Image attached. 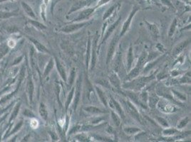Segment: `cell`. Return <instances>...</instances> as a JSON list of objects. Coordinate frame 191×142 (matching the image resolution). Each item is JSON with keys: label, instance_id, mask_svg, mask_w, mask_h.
Returning a JSON list of instances; mask_svg holds the SVG:
<instances>
[{"label": "cell", "instance_id": "ac0fdd59", "mask_svg": "<svg viewBox=\"0 0 191 142\" xmlns=\"http://www.w3.org/2000/svg\"><path fill=\"white\" fill-rule=\"evenodd\" d=\"M133 60H134V56L133 47H132L131 44H130L126 56V71L128 72L132 68V65H133Z\"/></svg>", "mask_w": 191, "mask_h": 142}, {"label": "cell", "instance_id": "74e56055", "mask_svg": "<svg viewBox=\"0 0 191 142\" xmlns=\"http://www.w3.org/2000/svg\"><path fill=\"white\" fill-rule=\"evenodd\" d=\"M75 139H77V141H90V138L88 137L87 135L84 134V133H81V134H78L75 136Z\"/></svg>", "mask_w": 191, "mask_h": 142}, {"label": "cell", "instance_id": "52a82bcc", "mask_svg": "<svg viewBox=\"0 0 191 142\" xmlns=\"http://www.w3.org/2000/svg\"><path fill=\"white\" fill-rule=\"evenodd\" d=\"M98 37L96 36L94 40L92 42V49H91V58H90V71L94 69L97 60L98 51Z\"/></svg>", "mask_w": 191, "mask_h": 142}, {"label": "cell", "instance_id": "f907efd6", "mask_svg": "<svg viewBox=\"0 0 191 142\" xmlns=\"http://www.w3.org/2000/svg\"><path fill=\"white\" fill-rule=\"evenodd\" d=\"M7 45L9 47L14 48L15 46V45H16V43H15V41L13 40V39H10V40L8 41Z\"/></svg>", "mask_w": 191, "mask_h": 142}, {"label": "cell", "instance_id": "44dd1931", "mask_svg": "<svg viewBox=\"0 0 191 142\" xmlns=\"http://www.w3.org/2000/svg\"><path fill=\"white\" fill-rule=\"evenodd\" d=\"M190 42V40L188 39V40L183 41L181 42L178 44H177L174 47V49L173 50V56H178L180 53H181L182 51H183L184 49L187 47V46L189 44V43Z\"/></svg>", "mask_w": 191, "mask_h": 142}, {"label": "cell", "instance_id": "1f68e13d", "mask_svg": "<svg viewBox=\"0 0 191 142\" xmlns=\"http://www.w3.org/2000/svg\"><path fill=\"white\" fill-rule=\"evenodd\" d=\"M138 95H139L140 102H142L143 104H144L145 106H146L148 107V92L146 90H143L140 93H138Z\"/></svg>", "mask_w": 191, "mask_h": 142}, {"label": "cell", "instance_id": "d6a6232c", "mask_svg": "<svg viewBox=\"0 0 191 142\" xmlns=\"http://www.w3.org/2000/svg\"><path fill=\"white\" fill-rule=\"evenodd\" d=\"M190 117H185L183 118V119H181V120H180L178 124H177V126H176V129H178L181 130L182 129H183L184 127H185L186 125L189 123L190 122Z\"/></svg>", "mask_w": 191, "mask_h": 142}, {"label": "cell", "instance_id": "f6af8a7d", "mask_svg": "<svg viewBox=\"0 0 191 142\" xmlns=\"http://www.w3.org/2000/svg\"><path fill=\"white\" fill-rule=\"evenodd\" d=\"M110 1H111V0H99V1L98 2L96 6H95V8L96 9L98 7H100V6H101L104 5V4H107L108 2H109Z\"/></svg>", "mask_w": 191, "mask_h": 142}, {"label": "cell", "instance_id": "ffe728a7", "mask_svg": "<svg viewBox=\"0 0 191 142\" xmlns=\"http://www.w3.org/2000/svg\"><path fill=\"white\" fill-rule=\"evenodd\" d=\"M95 89H96V92L98 97H99V98L100 101H101V103L103 104L106 108H107L108 106V102L107 97H106V93H104V91L103 90V89H102L101 87L99 86H95Z\"/></svg>", "mask_w": 191, "mask_h": 142}, {"label": "cell", "instance_id": "9c48e42d", "mask_svg": "<svg viewBox=\"0 0 191 142\" xmlns=\"http://www.w3.org/2000/svg\"><path fill=\"white\" fill-rule=\"evenodd\" d=\"M81 77L82 75H80L79 78L77 80V84H76L75 87V92H74V96H73V110H77L78 104L81 99Z\"/></svg>", "mask_w": 191, "mask_h": 142}, {"label": "cell", "instance_id": "9a60e30c", "mask_svg": "<svg viewBox=\"0 0 191 142\" xmlns=\"http://www.w3.org/2000/svg\"><path fill=\"white\" fill-rule=\"evenodd\" d=\"M143 67H144V65L138 62L137 64H136V66L134 67L133 69H131L129 72H128V75H126L125 80H126V81H130V80L137 78L138 76L140 75V73H141L142 70L143 69Z\"/></svg>", "mask_w": 191, "mask_h": 142}, {"label": "cell", "instance_id": "ee69618b", "mask_svg": "<svg viewBox=\"0 0 191 142\" xmlns=\"http://www.w3.org/2000/svg\"><path fill=\"white\" fill-rule=\"evenodd\" d=\"M28 88H29V97L30 100H32V97H33V92H34V85L32 82L30 80L29 82V85H28Z\"/></svg>", "mask_w": 191, "mask_h": 142}, {"label": "cell", "instance_id": "836d02e7", "mask_svg": "<svg viewBox=\"0 0 191 142\" xmlns=\"http://www.w3.org/2000/svg\"><path fill=\"white\" fill-rule=\"evenodd\" d=\"M76 79V70L74 67H73L71 69V71L70 72V75H69V78L68 80V82H67V85H68V87L69 88H71L72 87V85L73 84V82L75 81Z\"/></svg>", "mask_w": 191, "mask_h": 142}, {"label": "cell", "instance_id": "cb8c5ba5", "mask_svg": "<svg viewBox=\"0 0 191 142\" xmlns=\"http://www.w3.org/2000/svg\"><path fill=\"white\" fill-rule=\"evenodd\" d=\"M55 63L56 67H57L58 72L59 73V75L61 76V78H62V80H64L65 82H67V76H66V70H65L64 67L63 66V65L61 63V62L58 60V59L55 57Z\"/></svg>", "mask_w": 191, "mask_h": 142}, {"label": "cell", "instance_id": "6f0895ef", "mask_svg": "<svg viewBox=\"0 0 191 142\" xmlns=\"http://www.w3.org/2000/svg\"><path fill=\"white\" fill-rule=\"evenodd\" d=\"M183 1H185V2H186V1H187V0H183Z\"/></svg>", "mask_w": 191, "mask_h": 142}, {"label": "cell", "instance_id": "6da1fadb", "mask_svg": "<svg viewBox=\"0 0 191 142\" xmlns=\"http://www.w3.org/2000/svg\"><path fill=\"white\" fill-rule=\"evenodd\" d=\"M155 79V75H151L150 76H140L134 78V79L127 81L122 85L123 88L125 89H130L138 92L144 88L145 85L148 84L150 82L153 81V80Z\"/></svg>", "mask_w": 191, "mask_h": 142}, {"label": "cell", "instance_id": "7bdbcfd3", "mask_svg": "<svg viewBox=\"0 0 191 142\" xmlns=\"http://www.w3.org/2000/svg\"><path fill=\"white\" fill-rule=\"evenodd\" d=\"M97 83H99V85H102V86L104 87H106V88L109 89L110 87V84L109 83V82L107 81L106 80H99V81H98Z\"/></svg>", "mask_w": 191, "mask_h": 142}, {"label": "cell", "instance_id": "d4e9b609", "mask_svg": "<svg viewBox=\"0 0 191 142\" xmlns=\"http://www.w3.org/2000/svg\"><path fill=\"white\" fill-rule=\"evenodd\" d=\"M74 92H75V87H72L70 92H69V93L68 94V95H67L66 102H65V111H66V112L68 111L69 106H70L71 103L73 101V96H74Z\"/></svg>", "mask_w": 191, "mask_h": 142}, {"label": "cell", "instance_id": "5b68a950", "mask_svg": "<svg viewBox=\"0 0 191 142\" xmlns=\"http://www.w3.org/2000/svg\"><path fill=\"white\" fill-rule=\"evenodd\" d=\"M139 9H140L139 7L137 6H134L133 9H132L131 12L129 14V16L128 17V19L124 21V23L123 24L122 28H121L120 34H118L119 38H121V37H123L125 34H126V32L129 29L130 26L131 24V22L132 21H133L134 16H135L136 14L139 11Z\"/></svg>", "mask_w": 191, "mask_h": 142}, {"label": "cell", "instance_id": "f5cc1de1", "mask_svg": "<svg viewBox=\"0 0 191 142\" xmlns=\"http://www.w3.org/2000/svg\"><path fill=\"white\" fill-rule=\"evenodd\" d=\"M24 114L26 116H27V117H33V113L29 110H26L25 112H24Z\"/></svg>", "mask_w": 191, "mask_h": 142}, {"label": "cell", "instance_id": "8d00e7d4", "mask_svg": "<svg viewBox=\"0 0 191 142\" xmlns=\"http://www.w3.org/2000/svg\"><path fill=\"white\" fill-rule=\"evenodd\" d=\"M155 119H156V122H158V124H159L160 125L163 126V128H167L170 126V124H169L168 122L167 121L166 119H164V118L156 116Z\"/></svg>", "mask_w": 191, "mask_h": 142}, {"label": "cell", "instance_id": "7dc6e473", "mask_svg": "<svg viewBox=\"0 0 191 142\" xmlns=\"http://www.w3.org/2000/svg\"><path fill=\"white\" fill-rule=\"evenodd\" d=\"M32 24H33L35 26V27H38L39 28H40V29H44V28H47L46 27H45V26L42 24L37 22V21H32Z\"/></svg>", "mask_w": 191, "mask_h": 142}, {"label": "cell", "instance_id": "7c38bea8", "mask_svg": "<svg viewBox=\"0 0 191 142\" xmlns=\"http://www.w3.org/2000/svg\"><path fill=\"white\" fill-rule=\"evenodd\" d=\"M94 2V0H77V2H75L73 4V5L71 6L70 8V10L69 11L68 14L70 15L72 13L79 11L81 9H84L85 7H87L89 5L92 4V2Z\"/></svg>", "mask_w": 191, "mask_h": 142}, {"label": "cell", "instance_id": "680465c9", "mask_svg": "<svg viewBox=\"0 0 191 142\" xmlns=\"http://www.w3.org/2000/svg\"><path fill=\"white\" fill-rule=\"evenodd\" d=\"M147 1H150V0H147Z\"/></svg>", "mask_w": 191, "mask_h": 142}, {"label": "cell", "instance_id": "2e32d148", "mask_svg": "<svg viewBox=\"0 0 191 142\" xmlns=\"http://www.w3.org/2000/svg\"><path fill=\"white\" fill-rule=\"evenodd\" d=\"M121 63H122V50L121 49V46H119L114 62V71L115 73H118L119 70L121 68Z\"/></svg>", "mask_w": 191, "mask_h": 142}, {"label": "cell", "instance_id": "f546056e", "mask_svg": "<svg viewBox=\"0 0 191 142\" xmlns=\"http://www.w3.org/2000/svg\"><path fill=\"white\" fill-rule=\"evenodd\" d=\"M110 115H111V119L114 122V123L116 126H119L121 124V118L118 114L114 112V110H110Z\"/></svg>", "mask_w": 191, "mask_h": 142}, {"label": "cell", "instance_id": "4fadbf2b", "mask_svg": "<svg viewBox=\"0 0 191 142\" xmlns=\"http://www.w3.org/2000/svg\"><path fill=\"white\" fill-rule=\"evenodd\" d=\"M96 8H92V7H88L86 9H84L81 12L78 14V16L72 21V22H80V21H84V20H87L89 19V17L94 14L95 12Z\"/></svg>", "mask_w": 191, "mask_h": 142}, {"label": "cell", "instance_id": "b9f144b4", "mask_svg": "<svg viewBox=\"0 0 191 142\" xmlns=\"http://www.w3.org/2000/svg\"><path fill=\"white\" fill-rule=\"evenodd\" d=\"M81 125H77V126H73V127H72L70 130H69L68 134L72 135V134H77V133L81 132Z\"/></svg>", "mask_w": 191, "mask_h": 142}, {"label": "cell", "instance_id": "e0dca14e", "mask_svg": "<svg viewBox=\"0 0 191 142\" xmlns=\"http://www.w3.org/2000/svg\"><path fill=\"white\" fill-rule=\"evenodd\" d=\"M109 83L112 85L113 87H115L118 90H121V80L119 78L118 74L116 73H114L110 74L109 75Z\"/></svg>", "mask_w": 191, "mask_h": 142}, {"label": "cell", "instance_id": "c3c4849f", "mask_svg": "<svg viewBox=\"0 0 191 142\" xmlns=\"http://www.w3.org/2000/svg\"><path fill=\"white\" fill-rule=\"evenodd\" d=\"M25 10H26V12H27L28 14L30 15V16H32V17H35V16H34V12H32V10L31 9V8L29 7V6H27V5H25Z\"/></svg>", "mask_w": 191, "mask_h": 142}, {"label": "cell", "instance_id": "30bf717a", "mask_svg": "<svg viewBox=\"0 0 191 142\" xmlns=\"http://www.w3.org/2000/svg\"><path fill=\"white\" fill-rule=\"evenodd\" d=\"M125 105H126L128 112H129V115L131 116V117L133 118L136 121L139 122L140 124H142V120L141 118H140V114L138 112L137 108L136 107L135 104H134L131 100H126V102H125Z\"/></svg>", "mask_w": 191, "mask_h": 142}, {"label": "cell", "instance_id": "f35d334b", "mask_svg": "<svg viewBox=\"0 0 191 142\" xmlns=\"http://www.w3.org/2000/svg\"><path fill=\"white\" fill-rule=\"evenodd\" d=\"M39 113H40V115L42 116V117L43 118V119H44V120L47 119L48 112H47V110L46 109V107L44 106V104H41L40 107H39Z\"/></svg>", "mask_w": 191, "mask_h": 142}, {"label": "cell", "instance_id": "d590c367", "mask_svg": "<svg viewBox=\"0 0 191 142\" xmlns=\"http://www.w3.org/2000/svg\"><path fill=\"white\" fill-rule=\"evenodd\" d=\"M178 82L181 84H190V72H188L181 78H179Z\"/></svg>", "mask_w": 191, "mask_h": 142}, {"label": "cell", "instance_id": "7402d4cb", "mask_svg": "<svg viewBox=\"0 0 191 142\" xmlns=\"http://www.w3.org/2000/svg\"><path fill=\"white\" fill-rule=\"evenodd\" d=\"M84 110L85 112L92 114V115H101V114H106L108 113L109 112L106 110H103L101 109H100L99 107L96 106H86L84 107Z\"/></svg>", "mask_w": 191, "mask_h": 142}, {"label": "cell", "instance_id": "3957f363", "mask_svg": "<svg viewBox=\"0 0 191 142\" xmlns=\"http://www.w3.org/2000/svg\"><path fill=\"white\" fill-rule=\"evenodd\" d=\"M93 22L92 21H82V22H72V24H70L64 26L62 28H61L60 31L64 33V34H72L77 31L81 29V28L85 27L86 26L90 25Z\"/></svg>", "mask_w": 191, "mask_h": 142}, {"label": "cell", "instance_id": "5bb4252c", "mask_svg": "<svg viewBox=\"0 0 191 142\" xmlns=\"http://www.w3.org/2000/svg\"><path fill=\"white\" fill-rule=\"evenodd\" d=\"M108 104H109L110 107L113 110L116 111V113L120 116L121 119H125V115L124 110H123L121 104L119 103L116 100H115L112 96H110V100L109 102H108Z\"/></svg>", "mask_w": 191, "mask_h": 142}, {"label": "cell", "instance_id": "f1b7e54d", "mask_svg": "<svg viewBox=\"0 0 191 142\" xmlns=\"http://www.w3.org/2000/svg\"><path fill=\"white\" fill-rule=\"evenodd\" d=\"M123 132L128 135H136L138 133L141 132L142 130L136 126H127V127L123 128Z\"/></svg>", "mask_w": 191, "mask_h": 142}, {"label": "cell", "instance_id": "9f6ffc18", "mask_svg": "<svg viewBox=\"0 0 191 142\" xmlns=\"http://www.w3.org/2000/svg\"><path fill=\"white\" fill-rule=\"evenodd\" d=\"M136 1L137 2L138 4H144V2H145V0H136Z\"/></svg>", "mask_w": 191, "mask_h": 142}, {"label": "cell", "instance_id": "d6986e66", "mask_svg": "<svg viewBox=\"0 0 191 142\" xmlns=\"http://www.w3.org/2000/svg\"><path fill=\"white\" fill-rule=\"evenodd\" d=\"M145 23L146 24V27L149 31L150 34H151V36L155 38H158L160 36V31L157 25L155 24L148 22L146 20H145Z\"/></svg>", "mask_w": 191, "mask_h": 142}, {"label": "cell", "instance_id": "bcb514c9", "mask_svg": "<svg viewBox=\"0 0 191 142\" xmlns=\"http://www.w3.org/2000/svg\"><path fill=\"white\" fill-rule=\"evenodd\" d=\"M30 125L33 129H36L39 125L38 121L36 119H32L31 122H30Z\"/></svg>", "mask_w": 191, "mask_h": 142}, {"label": "cell", "instance_id": "e575fe53", "mask_svg": "<svg viewBox=\"0 0 191 142\" xmlns=\"http://www.w3.org/2000/svg\"><path fill=\"white\" fill-rule=\"evenodd\" d=\"M178 25V20L177 19H174L171 23V24L170 26V28H169L168 30V36L169 37H172L175 34V29H176Z\"/></svg>", "mask_w": 191, "mask_h": 142}, {"label": "cell", "instance_id": "816d5d0a", "mask_svg": "<svg viewBox=\"0 0 191 142\" xmlns=\"http://www.w3.org/2000/svg\"><path fill=\"white\" fill-rule=\"evenodd\" d=\"M180 72H178V71H171V75H172L173 77H177L178 75H180Z\"/></svg>", "mask_w": 191, "mask_h": 142}, {"label": "cell", "instance_id": "4316f807", "mask_svg": "<svg viewBox=\"0 0 191 142\" xmlns=\"http://www.w3.org/2000/svg\"><path fill=\"white\" fill-rule=\"evenodd\" d=\"M179 129H178L176 128H170V126L169 127L165 128L163 130L162 134L163 135L164 137H173L175 136L180 133Z\"/></svg>", "mask_w": 191, "mask_h": 142}, {"label": "cell", "instance_id": "60d3db41", "mask_svg": "<svg viewBox=\"0 0 191 142\" xmlns=\"http://www.w3.org/2000/svg\"><path fill=\"white\" fill-rule=\"evenodd\" d=\"M54 59H51V60H49V63L47 64V66L46 67V69H45V71H44V76H47L48 74H49L50 73V71H51L52 68H53L54 67Z\"/></svg>", "mask_w": 191, "mask_h": 142}, {"label": "cell", "instance_id": "7a4b0ae2", "mask_svg": "<svg viewBox=\"0 0 191 142\" xmlns=\"http://www.w3.org/2000/svg\"><path fill=\"white\" fill-rule=\"evenodd\" d=\"M155 93L159 96V97H162L164 99L168 100L171 101L172 102H173L176 105H180L181 104V102H178L175 99L174 97H173L172 92L170 89H168V87L165 85H162V84H159L157 85L156 87V90H155Z\"/></svg>", "mask_w": 191, "mask_h": 142}, {"label": "cell", "instance_id": "83f0119b", "mask_svg": "<svg viewBox=\"0 0 191 142\" xmlns=\"http://www.w3.org/2000/svg\"><path fill=\"white\" fill-rule=\"evenodd\" d=\"M91 49H92V38L91 36H88L87 42V49H86V69H88L89 67V61L91 58Z\"/></svg>", "mask_w": 191, "mask_h": 142}, {"label": "cell", "instance_id": "11a10c76", "mask_svg": "<svg viewBox=\"0 0 191 142\" xmlns=\"http://www.w3.org/2000/svg\"><path fill=\"white\" fill-rule=\"evenodd\" d=\"M19 105H18L16 107V109H15V111H14V114H13L12 115V118H14L15 116H16V115H17V111H18V110H19Z\"/></svg>", "mask_w": 191, "mask_h": 142}, {"label": "cell", "instance_id": "8fae6325", "mask_svg": "<svg viewBox=\"0 0 191 142\" xmlns=\"http://www.w3.org/2000/svg\"><path fill=\"white\" fill-rule=\"evenodd\" d=\"M123 93L124 94L126 97H129L130 100H131L134 104L141 107L144 109H147V107L145 106L144 104H143L142 102H140L139 95H138V93H137V92L130 90V89H125L124 92H123Z\"/></svg>", "mask_w": 191, "mask_h": 142}, {"label": "cell", "instance_id": "8992f818", "mask_svg": "<svg viewBox=\"0 0 191 142\" xmlns=\"http://www.w3.org/2000/svg\"><path fill=\"white\" fill-rule=\"evenodd\" d=\"M119 38H119L118 35L115 34L114 38H112L111 41H110L109 46H108V51H107V54H106V65H109L110 62L112 60L113 57H114V56Z\"/></svg>", "mask_w": 191, "mask_h": 142}, {"label": "cell", "instance_id": "ba28073f", "mask_svg": "<svg viewBox=\"0 0 191 142\" xmlns=\"http://www.w3.org/2000/svg\"><path fill=\"white\" fill-rule=\"evenodd\" d=\"M121 16H119L118 19H117V20H116L114 21V23L112 24H110L109 26V27H108L107 28V30H106V31L105 33V34H104V36H103L102 37V40H101V42L100 43V44L99 45V46H98V52L99 51V49L100 48H101V45H103L104 43L106 42V41L108 40V38H109V37L111 36V34L114 33V31H115V29L118 27V26L119 24H120V21H121Z\"/></svg>", "mask_w": 191, "mask_h": 142}, {"label": "cell", "instance_id": "db71d44e", "mask_svg": "<svg viewBox=\"0 0 191 142\" xmlns=\"http://www.w3.org/2000/svg\"><path fill=\"white\" fill-rule=\"evenodd\" d=\"M114 129H113L111 126H109V127L107 128V132L109 133V134H112V132H114Z\"/></svg>", "mask_w": 191, "mask_h": 142}, {"label": "cell", "instance_id": "ab89813d", "mask_svg": "<svg viewBox=\"0 0 191 142\" xmlns=\"http://www.w3.org/2000/svg\"><path fill=\"white\" fill-rule=\"evenodd\" d=\"M32 41H33L34 45L36 46V49H37L39 51H40L42 52H45V53H49V51H48V49H46V47L44 46H43L42 43H39L38 41H34V40H32Z\"/></svg>", "mask_w": 191, "mask_h": 142}, {"label": "cell", "instance_id": "277c9868", "mask_svg": "<svg viewBox=\"0 0 191 142\" xmlns=\"http://www.w3.org/2000/svg\"><path fill=\"white\" fill-rule=\"evenodd\" d=\"M175 105L176 104H175L173 102L170 101V100L164 99L163 98V99L158 100L156 107H157L158 110H160V112L171 114L177 111V107Z\"/></svg>", "mask_w": 191, "mask_h": 142}, {"label": "cell", "instance_id": "681fc988", "mask_svg": "<svg viewBox=\"0 0 191 142\" xmlns=\"http://www.w3.org/2000/svg\"><path fill=\"white\" fill-rule=\"evenodd\" d=\"M162 3L164 4L165 5H166L167 6H169V7H173V4L171 3L170 0H161Z\"/></svg>", "mask_w": 191, "mask_h": 142}, {"label": "cell", "instance_id": "603a6c76", "mask_svg": "<svg viewBox=\"0 0 191 142\" xmlns=\"http://www.w3.org/2000/svg\"><path fill=\"white\" fill-rule=\"evenodd\" d=\"M159 100V96L156 93L150 94L148 95V107H149L151 109H155Z\"/></svg>", "mask_w": 191, "mask_h": 142}, {"label": "cell", "instance_id": "4dcf8cb0", "mask_svg": "<svg viewBox=\"0 0 191 142\" xmlns=\"http://www.w3.org/2000/svg\"><path fill=\"white\" fill-rule=\"evenodd\" d=\"M117 6H118V4H114V5L110 6L109 9H108L106 11L105 13L103 14V21H106L110 16H111V15L113 14V13L114 12V11L116 10Z\"/></svg>", "mask_w": 191, "mask_h": 142}, {"label": "cell", "instance_id": "484cf974", "mask_svg": "<svg viewBox=\"0 0 191 142\" xmlns=\"http://www.w3.org/2000/svg\"><path fill=\"white\" fill-rule=\"evenodd\" d=\"M170 90L172 92L173 97H174L175 99L178 102H185L186 100H187V96H186L184 93H182L181 92L175 90L174 89H170Z\"/></svg>", "mask_w": 191, "mask_h": 142}]
</instances>
